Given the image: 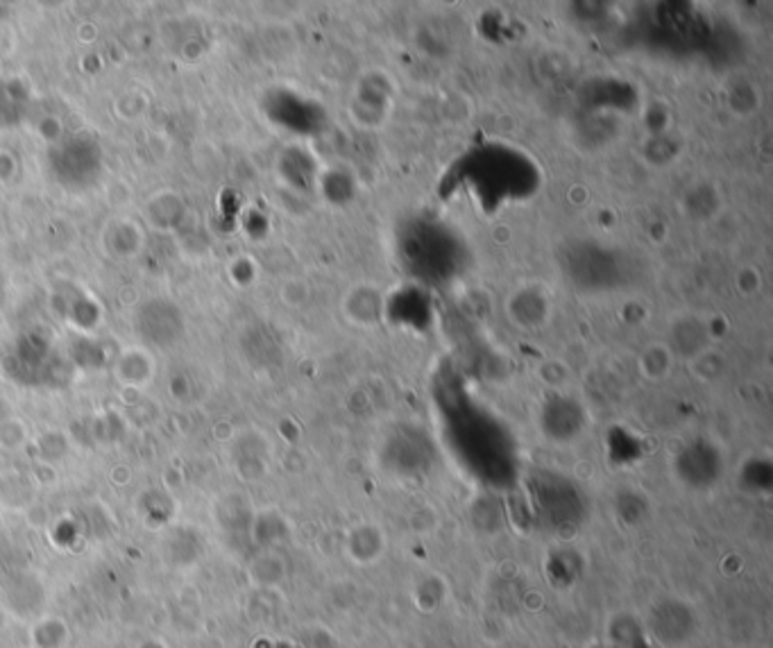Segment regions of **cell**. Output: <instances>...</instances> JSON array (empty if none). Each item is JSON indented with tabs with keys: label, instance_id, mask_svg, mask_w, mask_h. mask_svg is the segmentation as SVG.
<instances>
[{
	"label": "cell",
	"instance_id": "6da1fadb",
	"mask_svg": "<svg viewBox=\"0 0 773 648\" xmlns=\"http://www.w3.org/2000/svg\"><path fill=\"white\" fill-rule=\"evenodd\" d=\"M352 118L356 126L363 128H382L393 109V89L390 83H382L379 75L371 73V79H363L356 85L352 98Z\"/></svg>",
	"mask_w": 773,
	"mask_h": 648
},
{
	"label": "cell",
	"instance_id": "7a4b0ae2",
	"mask_svg": "<svg viewBox=\"0 0 773 648\" xmlns=\"http://www.w3.org/2000/svg\"><path fill=\"white\" fill-rule=\"evenodd\" d=\"M96 143L87 141L85 137H73L71 143L62 145L51 159H53V164H55V171H60V177H64L73 164H75V171L71 175V184H83V182H89L92 177H96L98 169H100V152H94L89 156H85L89 150H94Z\"/></svg>",
	"mask_w": 773,
	"mask_h": 648
},
{
	"label": "cell",
	"instance_id": "3957f363",
	"mask_svg": "<svg viewBox=\"0 0 773 648\" xmlns=\"http://www.w3.org/2000/svg\"><path fill=\"white\" fill-rule=\"evenodd\" d=\"M347 313L356 324H375L382 315V295L368 287L354 289L347 298Z\"/></svg>",
	"mask_w": 773,
	"mask_h": 648
},
{
	"label": "cell",
	"instance_id": "277c9868",
	"mask_svg": "<svg viewBox=\"0 0 773 648\" xmlns=\"http://www.w3.org/2000/svg\"><path fill=\"white\" fill-rule=\"evenodd\" d=\"M672 360H674V352L667 343H654V345H648L642 356H640V368H642V375L648 377V379H661V377H667L669 368H672Z\"/></svg>",
	"mask_w": 773,
	"mask_h": 648
}]
</instances>
